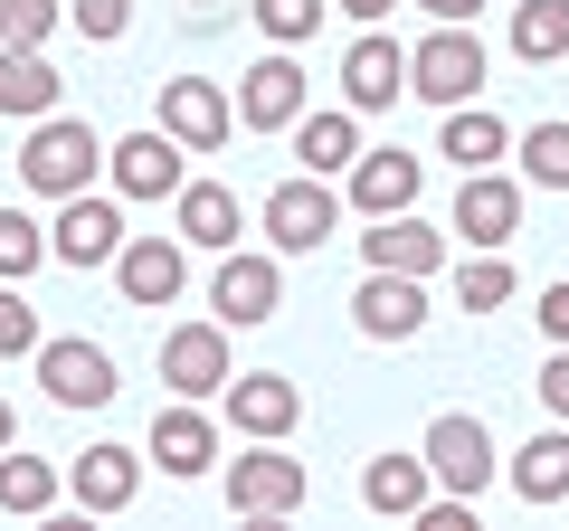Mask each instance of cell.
Listing matches in <instances>:
<instances>
[{
  "mask_svg": "<svg viewBox=\"0 0 569 531\" xmlns=\"http://www.w3.org/2000/svg\"><path fill=\"white\" fill-rule=\"evenodd\" d=\"M408 96L437 104V114L485 96V39H475V20H437L418 48H408Z\"/></svg>",
  "mask_w": 569,
  "mask_h": 531,
  "instance_id": "obj_1",
  "label": "cell"
},
{
  "mask_svg": "<svg viewBox=\"0 0 569 531\" xmlns=\"http://www.w3.org/2000/svg\"><path fill=\"white\" fill-rule=\"evenodd\" d=\"M96 162H104L96 123H77V114H39V123H29V143H20V190H39V200L96 190Z\"/></svg>",
  "mask_w": 569,
  "mask_h": 531,
  "instance_id": "obj_2",
  "label": "cell"
},
{
  "mask_svg": "<svg viewBox=\"0 0 569 531\" xmlns=\"http://www.w3.org/2000/svg\"><path fill=\"white\" fill-rule=\"evenodd\" d=\"M219 493L238 522H284V512H305V455H276V437H247V455L219 465Z\"/></svg>",
  "mask_w": 569,
  "mask_h": 531,
  "instance_id": "obj_3",
  "label": "cell"
},
{
  "mask_svg": "<svg viewBox=\"0 0 569 531\" xmlns=\"http://www.w3.org/2000/svg\"><path fill=\"white\" fill-rule=\"evenodd\" d=\"M427 474H437V493H466V503H485V484L503 474V455H493V428L475 409H447V418H427L418 437Z\"/></svg>",
  "mask_w": 569,
  "mask_h": 531,
  "instance_id": "obj_4",
  "label": "cell"
},
{
  "mask_svg": "<svg viewBox=\"0 0 569 531\" xmlns=\"http://www.w3.org/2000/svg\"><path fill=\"white\" fill-rule=\"evenodd\" d=\"M257 219H266V247H276V257H313V247H323L332 228L351 219V209H342V190H332L323 171H295V181L266 190Z\"/></svg>",
  "mask_w": 569,
  "mask_h": 531,
  "instance_id": "obj_5",
  "label": "cell"
},
{
  "mask_svg": "<svg viewBox=\"0 0 569 531\" xmlns=\"http://www.w3.org/2000/svg\"><path fill=\"white\" fill-rule=\"evenodd\" d=\"M152 123H162L181 152H228V133H238V104H228L219 77H162Z\"/></svg>",
  "mask_w": 569,
  "mask_h": 531,
  "instance_id": "obj_6",
  "label": "cell"
},
{
  "mask_svg": "<svg viewBox=\"0 0 569 531\" xmlns=\"http://www.w3.org/2000/svg\"><path fill=\"white\" fill-rule=\"evenodd\" d=\"M228 104H238L247 133H284V123L313 104V77H305V58H295V48H266V58L238 77V96H228Z\"/></svg>",
  "mask_w": 569,
  "mask_h": 531,
  "instance_id": "obj_7",
  "label": "cell"
},
{
  "mask_svg": "<svg viewBox=\"0 0 569 531\" xmlns=\"http://www.w3.org/2000/svg\"><path fill=\"white\" fill-rule=\"evenodd\" d=\"M209 313H219L228 332H257V323H276L284 313V257L276 247H257V257H238V247H228L219 257V285H209Z\"/></svg>",
  "mask_w": 569,
  "mask_h": 531,
  "instance_id": "obj_8",
  "label": "cell"
},
{
  "mask_svg": "<svg viewBox=\"0 0 569 531\" xmlns=\"http://www.w3.org/2000/svg\"><path fill=\"white\" fill-rule=\"evenodd\" d=\"M39 389L58 399V409H104L123 380H114V351H104V342H77V332L48 342V332H39Z\"/></svg>",
  "mask_w": 569,
  "mask_h": 531,
  "instance_id": "obj_9",
  "label": "cell"
},
{
  "mask_svg": "<svg viewBox=\"0 0 569 531\" xmlns=\"http://www.w3.org/2000/svg\"><path fill=\"white\" fill-rule=\"evenodd\" d=\"M418 181H427V162H418V152H399V143H389V152H351V171H342V209H351V219H389V209H418Z\"/></svg>",
  "mask_w": 569,
  "mask_h": 531,
  "instance_id": "obj_10",
  "label": "cell"
},
{
  "mask_svg": "<svg viewBox=\"0 0 569 531\" xmlns=\"http://www.w3.org/2000/svg\"><path fill=\"white\" fill-rule=\"evenodd\" d=\"M114 285H123V304H181L190 294V247L162 238V228H142V238L114 247Z\"/></svg>",
  "mask_w": 569,
  "mask_h": 531,
  "instance_id": "obj_11",
  "label": "cell"
},
{
  "mask_svg": "<svg viewBox=\"0 0 569 531\" xmlns=\"http://www.w3.org/2000/svg\"><path fill=\"white\" fill-rule=\"evenodd\" d=\"M123 238H133V228H123V200L67 190V200H58V228H48V257H58V266H114Z\"/></svg>",
  "mask_w": 569,
  "mask_h": 531,
  "instance_id": "obj_12",
  "label": "cell"
},
{
  "mask_svg": "<svg viewBox=\"0 0 569 531\" xmlns=\"http://www.w3.org/2000/svg\"><path fill=\"white\" fill-rule=\"evenodd\" d=\"M228 323L209 313V323H171L162 332V380H171V399H219L228 389Z\"/></svg>",
  "mask_w": 569,
  "mask_h": 531,
  "instance_id": "obj_13",
  "label": "cell"
},
{
  "mask_svg": "<svg viewBox=\"0 0 569 531\" xmlns=\"http://www.w3.org/2000/svg\"><path fill=\"white\" fill-rule=\"evenodd\" d=\"M219 418H228L238 437H276V447H284V437H295V418H305V389L284 380V370H247V380L228 370V389H219Z\"/></svg>",
  "mask_w": 569,
  "mask_h": 531,
  "instance_id": "obj_14",
  "label": "cell"
},
{
  "mask_svg": "<svg viewBox=\"0 0 569 531\" xmlns=\"http://www.w3.org/2000/svg\"><path fill=\"white\" fill-rule=\"evenodd\" d=\"M152 465L171 474V484H190V474L219 465V418H209V399H162V418H152Z\"/></svg>",
  "mask_w": 569,
  "mask_h": 531,
  "instance_id": "obj_15",
  "label": "cell"
},
{
  "mask_svg": "<svg viewBox=\"0 0 569 531\" xmlns=\"http://www.w3.org/2000/svg\"><path fill=\"white\" fill-rule=\"evenodd\" d=\"M181 162H190V152L171 143L162 123H142V133L104 143V171H114V200H171V190H181Z\"/></svg>",
  "mask_w": 569,
  "mask_h": 531,
  "instance_id": "obj_16",
  "label": "cell"
},
{
  "mask_svg": "<svg viewBox=\"0 0 569 531\" xmlns=\"http://www.w3.org/2000/svg\"><path fill=\"white\" fill-rule=\"evenodd\" d=\"M408 96V48L389 39V29H361V39L342 48V104L351 114H380V104Z\"/></svg>",
  "mask_w": 569,
  "mask_h": 531,
  "instance_id": "obj_17",
  "label": "cell"
},
{
  "mask_svg": "<svg viewBox=\"0 0 569 531\" xmlns=\"http://www.w3.org/2000/svg\"><path fill=\"white\" fill-rule=\"evenodd\" d=\"M351 323H361L370 342H418L427 332V275H380V266H370L361 294H351Z\"/></svg>",
  "mask_w": 569,
  "mask_h": 531,
  "instance_id": "obj_18",
  "label": "cell"
},
{
  "mask_svg": "<svg viewBox=\"0 0 569 531\" xmlns=\"http://www.w3.org/2000/svg\"><path fill=\"white\" fill-rule=\"evenodd\" d=\"M171 238L181 247H209V257H228V247L247 238V209L228 181H181L171 190Z\"/></svg>",
  "mask_w": 569,
  "mask_h": 531,
  "instance_id": "obj_19",
  "label": "cell"
},
{
  "mask_svg": "<svg viewBox=\"0 0 569 531\" xmlns=\"http://www.w3.org/2000/svg\"><path fill=\"white\" fill-rule=\"evenodd\" d=\"M512 228H522V190H512L503 171H466V190H456V209H447V238L512 247Z\"/></svg>",
  "mask_w": 569,
  "mask_h": 531,
  "instance_id": "obj_20",
  "label": "cell"
},
{
  "mask_svg": "<svg viewBox=\"0 0 569 531\" xmlns=\"http://www.w3.org/2000/svg\"><path fill=\"white\" fill-rule=\"evenodd\" d=\"M361 257L380 266V275H437V266H447V228H427L418 209H389V219L361 228Z\"/></svg>",
  "mask_w": 569,
  "mask_h": 531,
  "instance_id": "obj_21",
  "label": "cell"
},
{
  "mask_svg": "<svg viewBox=\"0 0 569 531\" xmlns=\"http://www.w3.org/2000/svg\"><path fill=\"white\" fill-rule=\"evenodd\" d=\"M133 493H142V455L133 447H104V437H96V447L67 465V503H77V512H123Z\"/></svg>",
  "mask_w": 569,
  "mask_h": 531,
  "instance_id": "obj_22",
  "label": "cell"
},
{
  "mask_svg": "<svg viewBox=\"0 0 569 531\" xmlns=\"http://www.w3.org/2000/svg\"><path fill=\"white\" fill-rule=\"evenodd\" d=\"M58 96H67V77L48 67V48H0V114L10 123L58 114Z\"/></svg>",
  "mask_w": 569,
  "mask_h": 531,
  "instance_id": "obj_23",
  "label": "cell"
},
{
  "mask_svg": "<svg viewBox=\"0 0 569 531\" xmlns=\"http://www.w3.org/2000/svg\"><path fill=\"white\" fill-rule=\"evenodd\" d=\"M284 133H295V162L323 171V181H342L351 152H361V114H351V104H332V114H313V104H305V114L284 123Z\"/></svg>",
  "mask_w": 569,
  "mask_h": 531,
  "instance_id": "obj_24",
  "label": "cell"
},
{
  "mask_svg": "<svg viewBox=\"0 0 569 531\" xmlns=\"http://www.w3.org/2000/svg\"><path fill=\"white\" fill-rule=\"evenodd\" d=\"M503 484L522 493V503H569V418H550V428L531 437L522 455H512Z\"/></svg>",
  "mask_w": 569,
  "mask_h": 531,
  "instance_id": "obj_25",
  "label": "cell"
},
{
  "mask_svg": "<svg viewBox=\"0 0 569 531\" xmlns=\"http://www.w3.org/2000/svg\"><path fill=\"white\" fill-rule=\"evenodd\" d=\"M437 152H447L456 171H493V162L512 152V123L485 114V96H475V104H447V133H437Z\"/></svg>",
  "mask_w": 569,
  "mask_h": 531,
  "instance_id": "obj_26",
  "label": "cell"
},
{
  "mask_svg": "<svg viewBox=\"0 0 569 531\" xmlns=\"http://www.w3.org/2000/svg\"><path fill=\"white\" fill-rule=\"evenodd\" d=\"M437 493V474H427V455H370L361 465V503L380 512V522H408V512Z\"/></svg>",
  "mask_w": 569,
  "mask_h": 531,
  "instance_id": "obj_27",
  "label": "cell"
},
{
  "mask_svg": "<svg viewBox=\"0 0 569 531\" xmlns=\"http://www.w3.org/2000/svg\"><path fill=\"white\" fill-rule=\"evenodd\" d=\"M58 493H67V474L48 465V455H29L20 437L0 447V512H20V522H39V512H58Z\"/></svg>",
  "mask_w": 569,
  "mask_h": 531,
  "instance_id": "obj_28",
  "label": "cell"
},
{
  "mask_svg": "<svg viewBox=\"0 0 569 531\" xmlns=\"http://www.w3.org/2000/svg\"><path fill=\"white\" fill-rule=\"evenodd\" d=\"M512 58H531V67L569 58V0H512Z\"/></svg>",
  "mask_w": 569,
  "mask_h": 531,
  "instance_id": "obj_29",
  "label": "cell"
},
{
  "mask_svg": "<svg viewBox=\"0 0 569 531\" xmlns=\"http://www.w3.org/2000/svg\"><path fill=\"white\" fill-rule=\"evenodd\" d=\"M456 304H466V313L512 304V257H503V247H466V266H456Z\"/></svg>",
  "mask_w": 569,
  "mask_h": 531,
  "instance_id": "obj_30",
  "label": "cell"
},
{
  "mask_svg": "<svg viewBox=\"0 0 569 531\" xmlns=\"http://www.w3.org/2000/svg\"><path fill=\"white\" fill-rule=\"evenodd\" d=\"M512 152H522V181L531 190H569V123H531Z\"/></svg>",
  "mask_w": 569,
  "mask_h": 531,
  "instance_id": "obj_31",
  "label": "cell"
},
{
  "mask_svg": "<svg viewBox=\"0 0 569 531\" xmlns=\"http://www.w3.org/2000/svg\"><path fill=\"white\" fill-rule=\"evenodd\" d=\"M39 266H48V228L29 219V209H0V275H10V285H29Z\"/></svg>",
  "mask_w": 569,
  "mask_h": 531,
  "instance_id": "obj_32",
  "label": "cell"
},
{
  "mask_svg": "<svg viewBox=\"0 0 569 531\" xmlns=\"http://www.w3.org/2000/svg\"><path fill=\"white\" fill-rule=\"evenodd\" d=\"M247 10H257V29H266L276 48H305L313 29H323V10H332V0H247Z\"/></svg>",
  "mask_w": 569,
  "mask_h": 531,
  "instance_id": "obj_33",
  "label": "cell"
},
{
  "mask_svg": "<svg viewBox=\"0 0 569 531\" xmlns=\"http://www.w3.org/2000/svg\"><path fill=\"white\" fill-rule=\"evenodd\" d=\"M58 20H67L58 0H0V48H48Z\"/></svg>",
  "mask_w": 569,
  "mask_h": 531,
  "instance_id": "obj_34",
  "label": "cell"
},
{
  "mask_svg": "<svg viewBox=\"0 0 569 531\" xmlns=\"http://www.w3.org/2000/svg\"><path fill=\"white\" fill-rule=\"evenodd\" d=\"M20 351H39V304L0 275V361H20Z\"/></svg>",
  "mask_w": 569,
  "mask_h": 531,
  "instance_id": "obj_35",
  "label": "cell"
},
{
  "mask_svg": "<svg viewBox=\"0 0 569 531\" xmlns=\"http://www.w3.org/2000/svg\"><path fill=\"white\" fill-rule=\"evenodd\" d=\"M67 20H77L96 48H114L123 29H133V0H67Z\"/></svg>",
  "mask_w": 569,
  "mask_h": 531,
  "instance_id": "obj_36",
  "label": "cell"
},
{
  "mask_svg": "<svg viewBox=\"0 0 569 531\" xmlns=\"http://www.w3.org/2000/svg\"><path fill=\"white\" fill-rule=\"evenodd\" d=\"M541 409L569 418V342H550V361H541Z\"/></svg>",
  "mask_w": 569,
  "mask_h": 531,
  "instance_id": "obj_37",
  "label": "cell"
},
{
  "mask_svg": "<svg viewBox=\"0 0 569 531\" xmlns=\"http://www.w3.org/2000/svg\"><path fill=\"white\" fill-rule=\"evenodd\" d=\"M531 313H541V342H569V275H560V285H541V304H531Z\"/></svg>",
  "mask_w": 569,
  "mask_h": 531,
  "instance_id": "obj_38",
  "label": "cell"
},
{
  "mask_svg": "<svg viewBox=\"0 0 569 531\" xmlns=\"http://www.w3.org/2000/svg\"><path fill=\"white\" fill-rule=\"evenodd\" d=\"M332 10H342V20H361V29H380L389 10H399V0H332Z\"/></svg>",
  "mask_w": 569,
  "mask_h": 531,
  "instance_id": "obj_39",
  "label": "cell"
},
{
  "mask_svg": "<svg viewBox=\"0 0 569 531\" xmlns=\"http://www.w3.org/2000/svg\"><path fill=\"white\" fill-rule=\"evenodd\" d=\"M427 20H475V10H485V0H418Z\"/></svg>",
  "mask_w": 569,
  "mask_h": 531,
  "instance_id": "obj_40",
  "label": "cell"
},
{
  "mask_svg": "<svg viewBox=\"0 0 569 531\" xmlns=\"http://www.w3.org/2000/svg\"><path fill=\"white\" fill-rule=\"evenodd\" d=\"M10 437H20V418H10V409H0V447H10Z\"/></svg>",
  "mask_w": 569,
  "mask_h": 531,
  "instance_id": "obj_41",
  "label": "cell"
}]
</instances>
